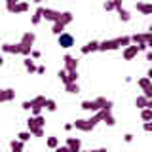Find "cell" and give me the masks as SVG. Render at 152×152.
<instances>
[{
  "label": "cell",
  "mask_w": 152,
  "mask_h": 152,
  "mask_svg": "<svg viewBox=\"0 0 152 152\" xmlns=\"http://www.w3.org/2000/svg\"><path fill=\"white\" fill-rule=\"evenodd\" d=\"M80 107H82L84 110H89V112L112 110V101H108V99H104V97H97V99H93V101H82Z\"/></svg>",
  "instance_id": "1"
},
{
  "label": "cell",
  "mask_w": 152,
  "mask_h": 152,
  "mask_svg": "<svg viewBox=\"0 0 152 152\" xmlns=\"http://www.w3.org/2000/svg\"><path fill=\"white\" fill-rule=\"evenodd\" d=\"M99 122H103V110L95 112L91 118H88V120H76L72 126L76 127V129H80V131H86V133H88V131H91Z\"/></svg>",
  "instance_id": "2"
},
{
  "label": "cell",
  "mask_w": 152,
  "mask_h": 152,
  "mask_svg": "<svg viewBox=\"0 0 152 152\" xmlns=\"http://www.w3.org/2000/svg\"><path fill=\"white\" fill-rule=\"evenodd\" d=\"M27 126H28V131L31 135L34 137H44V126H46V118L42 116H31L27 120Z\"/></svg>",
  "instance_id": "3"
},
{
  "label": "cell",
  "mask_w": 152,
  "mask_h": 152,
  "mask_svg": "<svg viewBox=\"0 0 152 152\" xmlns=\"http://www.w3.org/2000/svg\"><path fill=\"white\" fill-rule=\"evenodd\" d=\"M69 23H72V13H70V12H63V13H61V17H59V21L53 23V27H51V32H53L55 36H59L61 32L65 31V27L69 25Z\"/></svg>",
  "instance_id": "4"
},
{
  "label": "cell",
  "mask_w": 152,
  "mask_h": 152,
  "mask_svg": "<svg viewBox=\"0 0 152 152\" xmlns=\"http://www.w3.org/2000/svg\"><path fill=\"white\" fill-rule=\"evenodd\" d=\"M57 44L61 48H65V50H69V48L74 46V36L69 34V32H61V34L57 36Z\"/></svg>",
  "instance_id": "5"
},
{
  "label": "cell",
  "mask_w": 152,
  "mask_h": 152,
  "mask_svg": "<svg viewBox=\"0 0 152 152\" xmlns=\"http://www.w3.org/2000/svg\"><path fill=\"white\" fill-rule=\"evenodd\" d=\"M44 103H46V97H44V95H36V97L31 99V101H23L21 107L25 108V110H31L32 107H44Z\"/></svg>",
  "instance_id": "6"
},
{
  "label": "cell",
  "mask_w": 152,
  "mask_h": 152,
  "mask_svg": "<svg viewBox=\"0 0 152 152\" xmlns=\"http://www.w3.org/2000/svg\"><path fill=\"white\" fill-rule=\"evenodd\" d=\"M118 40L116 38H112V40H103V42H99V51H114V50H118Z\"/></svg>",
  "instance_id": "7"
},
{
  "label": "cell",
  "mask_w": 152,
  "mask_h": 152,
  "mask_svg": "<svg viewBox=\"0 0 152 152\" xmlns=\"http://www.w3.org/2000/svg\"><path fill=\"white\" fill-rule=\"evenodd\" d=\"M61 13H63V12H57V10H51V8H44V13H42V17H44L46 21L55 23V21H59Z\"/></svg>",
  "instance_id": "8"
},
{
  "label": "cell",
  "mask_w": 152,
  "mask_h": 152,
  "mask_svg": "<svg viewBox=\"0 0 152 152\" xmlns=\"http://www.w3.org/2000/svg\"><path fill=\"white\" fill-rule=\"evenodd\" d=\"M0 50L4 51V53H23V46L21 44H2L0 46Z\"/></svg>",
  "instance_id": "9"
},
{
  "label": "cell",
  "mask_w": 152,
  "mask_h": 152,
  "mask_svg": "<svg viewBox=\"0 0 152 152\" xmlns=\"http://www.w3.org/2000/svg\"><path fill=\"white\" fill-rule=\"evenodd\" d=\"M66 146H69L70 152H80L82 150V141H80L78 137H69V139H66Z\"/></svg>",
  "instance_id": "10"
},
{
  "label": "cell",
  "mask_w": 152,
  "mask_h": 152,
  "mask_svg": "<svg viewBox=\"0 0 152 152\" xmlns=\"http://www.w3.org/2000/svg\"><path fill=\"white\" fill-rule=\"evenodd\" d=\"M63 61H65V70H66V72H70V70H78V61H76L72 55H65Z\"/></svg>",
  "instance_id": "11"
},
{
  "label": "cell",
  "mask_w": 152,
  "mask_h": 152,
  "mask_svg": "<svg viewBox=\"0 0 152 152\" xmlns=\"http://www.w3.org/2000/svg\"><path fill=\"white\" fill-rule=\"evenodd\" d=\"M80 51H82V55H88V53H93V51H99V42H97V40L88 42L86 46L80 48Z\"/></svg>",
  "instance_id": "12"
},
{
  "label": "cell",
  "mask_w": 152,
  "mask_h": 152,
  "mask_svg": "<svg viewBox=\"0 0 152 152\" xmlns=\"http://www.w3.org/2000/svg\"><path fill=\"white\" fill-rule=\"evenodd\" d=\"M137 53H139V48H137L135 44L124 48V59H126V61H131L133 57H137Z\"/></svg>",
  "instance_id": "13"
},
{
  "label": "cell",
  "mask_w": 152,
  "mask_h": 152,
  "mask_svg": "<svg viewBox=\"0 0 152 152\" xmlns=\"http://www.w3.org/2000/svg\"><path fill=\"white\" fill-rule=\"evenodd\" d=\"M34 40H36V34L28 31V32H25V34L21 36V42H19V44H21V46H27V48H32Z\"/></svg>",
  "instance_id": "14"
},
{
  "label": "cell",
  "mask_w": 152,
  "mask_h": 152,
  "mask_svg": "<svg viewBox=\"0 0 152 152\" xmlns=\"http://www.w3.org/2000/svg\"><path fill=\"white\" fill-rule=\"evenodd\" d=\"M13 97H15V91L13 89H0V103H10L13 101Z\"/></svg>",
  "instance_id": "15"
},
{
  "label": "cell",
  "mask_w": 152,
  "mask_h": 152,
  "mask_svg": "<svg viewBox=\"0 0 152 152\" xmlns=\"http://www.w3.org/2000/svg\"><path fill=\"white\" fill-rule=\"evenodd\" d=\"M137 12L145 13V15H152V4L150 2H137Z\"/></svg>",
  "instance_id": "16"
},
{
  "label": "cell",
  "mask_w": 152,
  "mask_h": 152,
  "mask_svg": "<svg viewBox=\"0 0 152 152\" xmlns=\"http://www.w3.org/2000/svg\"><path fill=\"white\" fill-rule=\"evenodd\" d=\"M42 13H44V8H42V6L34 10V13H32V17H31V23H32V25H38V23L44 19V17H42Z\"/></svg>",
  "instance_id": "17"
},
{
  "label": "cell",
  "mask_w": 152,
  "mask_h": 152,
  "mask_svg": "<svg viewBox=\"0 0 152 152\" xmlns=\"http://www.w3.org/2000/svg\"><path fill=\"white\" fill-rule=\"evenodd\" d=\"M103 122L107 126H114L116 124V118L112 116V110H103Z\"/></svg>",
  "instance_id": "18"
},
{
  "label": "cell",
  "mask_w": 152,
  "mask_h": 152,
  "mask_svg": "<svg viewBox=\"0 0 152 152\" xmlns=\"http://www.w3.org/2000/svg\"><path fill=\"white\" fill-rule=\"evenodd\" d=\"M148 101H150V99H146L145 95H139V97L135 99V107L141 108V110H142V108H148Z\"/></svg>",
  "instance_id": "19"
},
{
  "label": "cell",
  "mask_w": 152,
  "mask_h": 152,
  "mask_svg": "<svg viewBox=\"0 0 152 152\" xmlns=\"http://www.w3.org/2000/svg\"><path fill=\"white\" fill-rule=\"evenodd\" d=\"M23 146H25V142L19 141V139H13L12 142H10V148H12V152H23Z\"/></svg>",
  "instance_id": "20"
},
{
  "label": "cell",
  "mask_w": 152,
  "mask_h": 152,
  "mask_svg": "<svg viewBox=\"0 0 152 152\" xmlns=\"http://www.w3.org/2000/svg\"><path fill=\"white\" fill-rule=\"evenodd\" d=\"M137 86H139L142 91H145V89L152 88V80H150V78H146V76H145V78H139V80H137Z\"/></svg>",
  "instance_id": "21"
},
{
  "label": "cell",
  "mask_w": 152,
  "mask_h": 152,
  "mask_svg": "<svg viewBox=\"0 0 152 152\" xmlns=\"http://www.w3.org/2000/svg\"><path fill=\"white\" fill-rule=\"evenodd\" d=\"M27 10H28V2H23V0H19V2L15 4V8H13L12 13H23V12H27Z\"/></svg>",
  "instance_id": "22"
},
{
  "label": "cell",
  "mask_w": 152,
  "mask_h": 152,
  "mask_svg": "<svg viewBox=\"0 0 152 152\" xmlns=\"http://www.w3.org/2000/svg\"><path fill=\"white\" fill-rule=\"evenodd\" d=\"M116 13H118V17H120L124 23H126V21H129V19H131V13L127 12V10H124V8H116Z\"/></svg>",
  "instance_id": "23"
},
{
  "label": "cell",
  "mask_w": 152,
  "mask_h": 152,
  "mask_svg": "<svg viewBox=\"0 0 152 152\" xmlns=\"http://www.w3.org/2000/svg\"><path fill=\"white\" fill-rule=\"evenodd\" d=\"M23 65H25V69L28 72H36V65H34V61H32V57H27V59L23 61Z\"/></svg>",
  "instance_id": "24"
},
{
  "label": "cell",
  "mask_w": 152,
  "mask_h": 152,
  "mask_svg": "<svg viewBox=\"0 0 152 152\" xmlns=\"http://www.w3.org/2000/svg\"><path fill=\"white\" fill-rule=\"evenodd\" d=\"M65 89L69 93H78L80 91V86H78V82H69V84H65Z\"/></svg>",
  "instance_id": "25"
},
{
  "label": "cell",
  "mask_w": 152,
  "mask_h": 152,
  "mask_svg": "<svg viewBox=\"0 0 152 152\" xmlns=\"http://www.w3.org/2000/svg\"><path fill=\"white\" fill-rule=\"evenodd\" d=\"M116 40H118V46H120V48L131 46V36H120V38H116Z\"/></svg>",
  "instance_id": "26"
},
{
  "label": "cell",
  "mask_w": 152,
  "mask_h": 152,
  "mask_svg": "<svg viewBox=\"0 0 152 152\" xmlns=\"http://www.w3.org/2000/svg\"><path fill=\"white\" fill-rule=\"evenodd\" d=\"M44 108H46V110H50V112H53L55 108H57V103L53 101V99H46V103H44Z\"/></svg>",
  "instance_id": "27"
},
{
  "label": "cell",
  "mask_w": 152,
  "mask_h": 152,
  "mask_svg": "<svg viewBox=\"0 0 152 152\" xmlns=\"http://www.w3.org/2000/svg\"><path fill=\"white\" fill-rule=\"evenodd\" d=\"M141 118L145 122H150L152 120V108H142V110H141Z\"/></svg>",
  "instance_id": "28"
},
{
  "label": "cell",
  "mask_w": 152,
  "mask_h": 152,
  "mask_svg": "<svg viewBox=\"0 0 152 152\" xmlns=\"http://www.w3.org/2000/svg\"><path fill=\"white\" fill-rule=\"evenodd\" d=\"M46 145L50 146V148H57V146H59V139H57V137H48V141H46Z\"/></svg>",
  "instance_id": "29"
},
{
  "label": "cell",
  "mask_w": 152,
  "mask_h": 152,
  "mask_svg": "<svg viewBox=\"0 0 152 152\" xmlns=\"http://www.w3.org/2000/svg\"><path fill=\"white\" fill-rule=\"evenodd\" d=\"M103 10H104V12H114V10H116V4H114V0H107V2L103 4Z\"/></svg>",
  "instance_id": "30"
},
{
  "label": "cell",
  "mask_w": 152,
  "mask_h": 152,
  "mask_svg": "<svg viewBox=\"0 0 152 152\" xmlns=\"http://www.w3.org/2000/svg\"><path fill=\"white\" fill-rule=\"evenodd\" d=\"M57 76H59V80H61L63 84H66V82H69V72H66L65 69H61L59 72H57Z\"/></svg>",
  "instance_id": "31"
},
{
  "label": "cell",
  "mask_w": 152,
  "mask_h": 152,
  "mask_svg": "<svg viewBox=\"0 0 152 152\" xmlns=\"http://www.w3.org/2000/svg\"><path fill=\"white\" fill-rule=\"evenodd\" d=\"M31 137H32V135H31V131H23V133H19V135H17V139H19V141H23V142H27L28 139H31Z\"/></svg>",
  "instance_id": "32"
},
{
  "label": "cell",
  "mask_w": 152,
  "mask_h": 152,
  "mask_svg": "<svg viewBox=\"0 0 152 152\" xmlns=\"http://www.w3.org/2000/svg\"><path fill=\"white\" fill-rule=\"evenodd\" d=\"M17 2H19V0H6V10H8V12H13V8H15Z\"/></svg>",
  "instance_id": "33"
},
{
  "label": "cell",
  "mask_w": 152,
  "mask_h": 152,
  "mask_svg": "<svg viewBox=\"0 0 152 152\" xmlns=\"http://www.w3.org/2000/svg\"><path fill=\"white\" fill-rule=\"evenodd\" d=\"M145 44L146 48H152V32H145Z\"/></svg>",
  "instance_id": "34"
},
{
  "label": "cell",
  "mask_w": 152,
  "mask_h": 152,
  "mask_svg": "<svg viewBox=\"0 0 152 152\" xmlns=\"http://www.w3.org/2000/svg\"><path fill=\"white\" fill-rule=\"evenodd\" d=\"M76 80H78V70H70L69 72V82H76ZM66 82V84H69Z\"/></svg>",
  "instance_id": "35"
},
{
  "label": "cell",
  "mask_w": 152,
  "mask_h": 152,
  "mask_svg": "<svg viewBox=\"0 0 152 152\" xmlns=\"http://www.w3.org/2000/svg\"><path fill=\"white\" fill-rule=\"evenodd\" d=\"M42 108H44V107H32V108H31L32 116H40V114H42Z\"/></svg>",
  "instance_id": "36"
},
{
  "label": "cell",
  "mask_w": 152,
  "mask_h": 152,
  "mask_svg": "<svg viewBox=\"0 0 152 152\" xmlns=\"http://www.w3.org/2000/svg\"><path fill=\"white\" fill-rule=\"evenodd\" d=\"M142 129H145V131H152V120H150V122H145Z\"/></svg>",
  "instance_id": "37"
},
{
  "label": "cell",
  "mask_w": 152,
  "mask_h": 152,
  "mask_svg": "<svg viewBox=\"0 0 152 152\" xmlns=\"http://www.w3.org/2000/svg\"><path fill=\"white\" fill-rule=\"evenodd\" d=\"M142 95H145L146 99H152V88H148V89H145V91H142Z\"/></svg>",
  "instance_id": "38"
},
{
  "label": "cell",
  "mask_w": 152,
  "mask_h": 152,
  "mask_svg": "<svg viewBox=\"0 0 152 152\" xmlns=\"http://www.w3.org/2000/svg\"><path fill=\"white\" fill-rule=\"evenodd\" d=\"M31 57H32V59H40V51H38V50H32L31 51Z\"/></svg>",
  "instance_id": "39"
},
{
  "label": "cell",
  "mask_w": 152,
  "mask_h": 152,
  "mask_svg": "<svg viewBox=\"0 0 152 152\" xmlns=\"http://www.w3.org/2000/svg\"><path fill=\"white\" fill-rule=\"evenodd\" d=\"M55 152H70V150H69V146L65 145V146H57V148H55Z\"/></svg>",
  "instance_id": "40"
},
{
  "label": "cell",
  "mask_w": 152,
  "mask_h": 152,
  "mask_svg": "<svg viewBox=\"0 0 152 152\" xmlns=\"http://www.w3.org/2000/svg\"><path fill=\"white\" fill-rule=\"evenodd\" d=\"M124 141H126V142H131L133 141V135H131V133H126V135H124Z\"/></svg>",
  "instance_id": "41"
},
{
  "label": "cell",
  "mask_w": 152,
  "mask_h": 152,
  "mask_svg": "<svg viewBox=\"0 0 152 152\" xmlns=\"http://www.w3.org/2000/svg\"><path fill=\"white\" fill-rule=\"evenodd\" d=\"M36 72H38V74H44V72H46V66H44V65L36 66Z\"/></svg>",
  "instance_id": "42"
},
{
  "label": "cell",
  "mask_w": 152,
  "mask_h": 152,
  "mask_svg": "<svg viewBox=\"0 0 152 152\" xmlns=\"http://www.w3.org/2000/svg\"><path fill=\"white\" fill-rule=\"evenodd\" d=\"M80 152H108L107 148H97V150H80Z\"/></svg>",
  "instance_id": "43"
},
{
  "label": "cell",
  "mask_w": 152,
  "mask_h": 152,
  "mask_svg": "<svg viewBox=\"0 0 152 152\" xmlns=\"http://www.w3.org/2000/svg\"><path fill=\"white\" fill-rule=\"evenodd\" d=\"M146 78H150V80H152V66L148 69V72H146Z\"/></svg>",
  "instance_id": "44"
},
{
  "label": "cell",
  "mask_w": 152,
  "mask_h": 152,
  "mask_svg": "<svg viewBox=\"0 0 152 152\" xmlns=\"http://www.w3.org/2000/svg\"><path fill=\"white\" fill-rule=\"evenodd\" d=\"M146 59H148V61H152V51H148V53H146Z\"/></svg>",
  "instance_id": "45"
},
{
  "label": "cell",
  "mask_w": 152,
  "mask_h": 152,
  "mask_svg": "<svg viewBox=\"0 0 152 152\" xmlns=\"http://www.w3.org/2000/svg\"><path fill=\"white\" fill-rule=\"evenodd\" d=\"M2 65H4V57L0 55V66H2Z\"/></svg>",
  "instance_id": "46"
},
{
  "label": "cell",
  "mask_w": 152,
  "mask_h": 152,
  "mask_svg": "<svg viewBox=\"0 0 152 152\" xmlns=\"http://www.w3.org/2000/svg\"><path fill=\"white\" fill-rule=\"evenodd\" d=\"M148 32H152V23H150V27H148Z\"/></svg>",
  "instance_id": "47"
},
{
  "label": "cell",
  "mask_w": 152,
  "mask_h": 152,
  "mask_svg": "<svg viewBox=\"0 0 152 152\" xmlns=\"http://www.w3.org/2000/svg\"><path fill=\"white\" fill-rule=\"evenodd\" d=\"M32 2H44V0H32Z\"/></svg>",
  "instance_id": "48"
}]
</instances>
